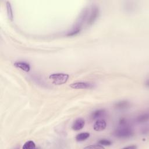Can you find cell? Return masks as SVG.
Instances as JSON below:
<instances>
[{"instance_id":"9c48e42d","label":"cell","mask_w":149,"mask_h":149,"mask_svg":"<svg viewBox=\"0 0 149 149\" xmlns=\"http://www.w3.org/2000/svg\"><path fill=\"white\" fill-rule=\"evenodd\" d=\"M129 106V102L127 101H120L115 104V107L120 110L125 109Z\"/></svg>"},{"instance_id":"6da1fadb","label":"cell","mask_w":149,"mask_h":149,"mask_svg":"<svg viewBox=\"0 0 149 149\" xmlns=\"http://www.w3.org/2000/svg\"><path fill=\"white\" fill-rule=\"evenodd\" d=\"M113 134L119 139H128L134 135V132L127 124L126 120L122 119L119 121V125L114 130Z\"/></svg>"},{"instance_id":"5bb4252c","label":"cell","mask_w":149,"mask_h":149,"mask_svg":"<svg viewBox=\"0 0 149 149\" xmlns=\"http://www.w3.org/2000/svg\"><path fill=\"white\" fill-rule=\"evenodd\" d=\"M35 147H36V144H35L34 142L33 141L30 140V141H26L24 144L22 148L23 149H33Z\"/></svg>"},{"instance_id":"4fadbf2b","label":"cell","mask_w":149,"mask_h":149,"mask_svg":"<svg viewBox=\"0 0 149 149\" xmlns=\"http://www.w3.org/2000/svg\"><path fill=\"white\" fill-rule=\"evenodd\" d=\"M80 30H81V26H78V25H76V27L73 29L70 32L68 33L67 34V36H74L78 33H79L80 32Z\"/></svg>"},{"instance_id":"2e32d148","label":"cell","mask_w":149,"mask_h":149,"mask_svg":"<svg viewBox=\"0 0 149 149\" xmlns=\"http://www.w3.org/2000/svg\"><path fill=\"white\" fill-rule=\"evenodd\" d=\"M104 146H101L100 144H94V145H90L87 147H86L84 148H104Z\"/></svg>"},{"instance_id":"277c9868","label":"cell","mask_w":149,"mask_h":149,"mask_svg":"<svg viewBox=\"0 0 149 149\" xmlns=\"http://www.w3.org/2000/svg\"><path fill=\"white\" fill-rule=\"evenodd\" d=\"M99 15V9L97 6H94L92 8L91 10L89 15V17L88 18L87 24V25L90 26L93 23H94V22L97 19Z\"/></svg>"},{"instance_id":"30bf717a","label":"cell","mask_w":149,"mask_h":149,"mask_svg":"<svg viewBox=\"0 0 149 149\" xmlns=\"http://www.w3.org/2000/svg\"><path fill=\"white\" fill-rule=\"evenodd\" d=\"M90 137V133L87 132H84L78 134L76 136V140L77 141H83L87 139Z\"/></svg>"},{"instance_id":"e0dca14e","label":"cell","mask_w":149,"mask_h":149,"mask_svg":"<svg viewBox=\"0 0 149 149\" xmlns=\"http://www.w3.org/2000/svg\"><path fill=\"white\" fill-rule=\"evenodd\" d=\"M123 148H133V149H135V148H137V147L136 146H131L125 147Z\"/></svg>"},{"instance_id":"7c38bea8","label":"cell","mask_w":149,"mask_h":149,"mask_svg":"<svg viewBox=\"0 0 149 149\" xmlns=\"http://www.w3.org/2000/svg\"><path fill=\"white\" fill-rule=\"evenodd\" d=\"M6 10H7V14L8 18L10 20H12L13 18V12H12V7L10 5V3L9 1L6 2Z\"/></svg>"},{"instance_id":"9a60e30c","label":"cell","mask_w":149,"mask_h":149,"mask_svg":"<svg viewBox=\"0 0 149 149\" xmlns=\"http://www.w3.org/2000/svg\"><path fill=\"white\" fill-rule=\"evenodd\" d=\"M98 144L101 146H110L112 144V141L108 139H101L98 141Z\"/></svg>"},{"instance_id":"52a82bcc","label":"cell","mask_w":149,"mask_h":149,"mask_svg":"<svg viewBox=\"0 0 149 149\" xmlns=\"http://www.w3.org/2000/svg\"><path fill=\"white\" fill-rule=\"evenodd\" d=\"M105 113H106V111L104 109H97V110L94 111L91 113V118L92 119H94V120L100 119L104 117V116L105 115Z\"/></svg>"},{"instance_id":"7a4b0ae2","label":"cell","mask_w":149,"mask_h":149,"mask_svg":"<svg viewBox=\"0 0 149 149\" xmlns=\"http://www.w3.org/2000/svg\"><path fill=\"white\" fill-rule=\"evenodd\" d=\"M69 76L66 73H53L49 75V79L56 85H61L67 82Z\"/></svg>"},{"instance_id":"8fae6325","label":"cell","mask_w":149,"mask_h":149,"mask_svg":"<svg viewBox=\"0 0 149 149\" xmlns=\"http://www.w3.org/2000/svg\"><path fill=\"white\" fill-rule=\"evenodd\" d=\"M148 120V113H142V114L139 115L136 118V120L139 123H144V122H147Z\"/></svg>"},{"instance_id":"3957f363","label":"cell","mask_w":149,"mask_h":149,"mask_svg":"<svg viewBox=\"0 0 149 149\" xmlns=\"http://www.w3.org/2000/svg\"><path fill=\"white\" fill-rule=\"evenodd\" d=\"M70 87L74 89H91L94 87V84L88 82H76L70 84Z\"/></svg>"},{"instance_id":"8992f818","label":"cell","mask_w":149,"mask_h":149,"mask_svg":"<svg viewBox=\"0 0 149 149\" xmlns=\"http://www.w3.org/2000/svg\"><path fill=\"white\" fill-rule=\"evenodd\" d=\"M85 125V120L82 118H77L73 122L72 127L74 130L78 131L82 129Z\"/></svg>"},{"instance_id":"ba28073f","label":"cell","mask_w":149,"mask_h":149,"mask_svg":"<svg viewBox=\"0 0 149 149\" xmlns=\"http://www.w3.org/2000/svg\"><path fill=\"white\" fill-rule=\"evenodd\" d=\"M14 66L25 72H29L30 70V66L29 63L26 62H22V61L15 62L14 63Z\"/></svg>"},{"instance_id":"5b68a950","label":"cell","mask_w":149,"mask_h":149,"mask_svg":"<svg viewBox=\"0 0 149 149\" xmlns=\"http://www.w3.org/2000/svg\"><path fill=\"white\" fill-rule=\"evenodd\" d=\"M107 127V123L104 119H100L96 120L94 124L93 127L94 130L100 132L104 130Z\"/></svg>"}]
</instances>
